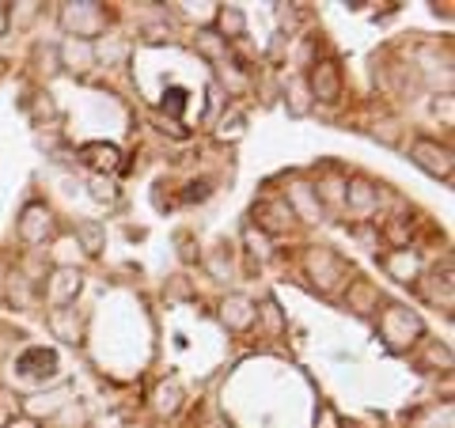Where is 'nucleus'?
<instances>
[{"label": "nucleus", "instance_id": "nucleus-8", "mask_svg": "<svg viewBox=\"0 0 455 428\" xmlns=\"http://www.w3.org/2000/svg\"><path fill=\"white\" fill-rule=\"evenodd\" d=\"M0 31H4V4H0Z\"/></svg>", "mask_w": 455, "mask_h": 428}, {"label": "nucleus", "instance_id": "nucleus-3", "mask_svg": "<svg viewBox=\"0 0 455 428\" xmlns=\"http://www.w3.org/2000/svg\"><path fill=\"white\" fill-rule=\"evenodd\" d=\"M315 95L323 99V103H338V95H341V73H338L334 61L315 65Z\"/></svg>", "mask_w": 455, "mask_h": 428}, {"label": "nucleus", "instance_id": "nucleus-1", "mask_svg": "<svg viewBox=\"0 0 455 428\" xmlns=\"http://www.w3.org/2000/svg\"><path fill=\"white\" fill-rule=\"evenodd\" d=\"M16 372H20L23 379H53V376H57V356H53L50 349L35 345V349H27L20 361H16Z\"/></svg>", "mask_w": 455, "mask_h": 428}, {"label": "nucleus", "instance_id": "nucleus-5", "mask_svg": "<svg viewBox=\"0 0 455 428\" xmlns=\"http://www.w3.org/2000/svg\"><path fill=\"white\" fill-rule=\"evenodd\" d=\"M179 387H164L160 394H156V409H160V413H175L179 409Z\"/></svg>", "mask_w": 455, "mask_h": 428}, {"label": "nucleus", "instance_id": "nucleus-6", "mask_svg": "<svg viewBox=\"0 0 455 428\" xmlns=\"http://www.w3.org/2000/svg\"><path fill=\"white\" fill-rule=\"evenodd\" d=\"M84 239H88V250H99V227H84Z\"/></svg>", "mask_w": 455, "mask_h": 428}, {"label": "nucleus", "instance_id": "nucleus-2", "mask_svg": "<svg viewBox=\"0 0 455 428\" xmlns=\"http://www.w3.org/2000/svg\"><path fill=\"white\" fill-rule=\"evenodd\" d=\"M414 160L425 170H433V175H451V155H448V148H436V145H429V140H418V145H414Z\"/></svg>", "mask_w": 455, "mask_h": 428}, {"label": "nucleus", "instance_id": "nucleus-7", "mask_svg": "<svg viewBox=\"0 0 455 428\" xmlns=\"http://www.w3.org/2000/svg\"><path fill=\"white\" fill-rule=\"evenodd\" d=\"M8 428H38L35 421H16V424H8Z\"/></svg>", "mask_w": 455, "mask_h": 428}, {"label": "nucleus", "instance_id": "nucleus-4", "mask_svg": "<svg viewBox=\"0 0 455 428\" xmlns=\"http://www.w3.org/2000/svg\"><path fill=\"white\" fill-rule=\"evenodd\" d=\"M84 160H88L92 167L114 170V167H118V148H114V145H88V148H84Z\"/></svg>", "mask_w": 455, "mask_h": 428}]
</instances>
